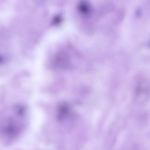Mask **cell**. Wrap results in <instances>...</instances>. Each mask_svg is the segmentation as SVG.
<instances>
[{"instance_id": "cell-2", "label": "cell", "mask_w": 150, "mask_h": 150, "mask_svg": "<svg viewBox=\"0 0 150 150\" xmlns=\"http://www.w3.org/2000/svg\"><path fill=\"white\" fill-rule=\"evenodd\" d=\"M149 88L147 82L142 81L138 84L136 89V96L138 99L146 98L149 92Z\"/></svg>"}, {"instance_id": "cell-1", "label": "cell", "mask_w": 150, "mask_h": 150, "mask_svg": "<svg viewBox=\"0 0 150 150\" xmlns=\"http://www.w3.org/2000/svg\"><path fill=\"white\" fill-rule=\"evenodd\" d=\"M11 118H9L6 122L3 129L4 136L9 139L15 138L20 133L22 127L20 125L16 123Z\"/></svg>"}, {"instance_id": "cell-3", "label": "cell", "mask_w": 150, "mask_h": 150, "mask_svg": "<svg viewBox=\"0 0 150 150\" xmlns=\"http://www.w3.org/2000/svg\"><path fill=\"white\" fill-rule=\"evenodd\" d=\"M69 107L68 105L65 103L60 104L58 107L57 118L60 120L64 119L68 112Z\"/></svg>"}]
</instances>
